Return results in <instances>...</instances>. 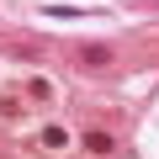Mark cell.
<instances>
[{"label": "cell", "mask_w": 159, "mask_h": 159, "mask_svg": "<svg viewBox=\"0 0 159 159\" xmlns=\"http://www.w3.org/2000/svg\"><path fill=\"white\" fill-rule=\"evenodd\" d=\"M85 143H90L96 154H111V138H106V133H85Z\"/></svg>", "instance_id": "6da1fadb"}]
</instances>
